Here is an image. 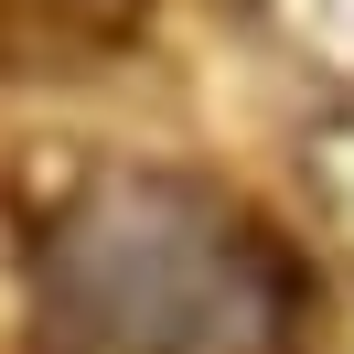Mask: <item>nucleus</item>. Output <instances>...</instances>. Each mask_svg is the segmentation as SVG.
<instances>
[{
	"label": "nucleus",
	"mask_w": 354,
	"mask_h": 354,
	"mask_svg": "<svg viewBox=\"0 0 354 354\" xmlns=\"http://www.w3.org/2000/svg\"><path fill=\"white\" fill-rule=\"evenodd\" d=\"M44 354H301L311 268L194 172H97L32 258Z\"/></svg>",
	"instance_id": "nucleus-1"
},
{
	"label": "nucleus",
	"mask_w": 354,
	"mask_h": 354,
	"mask_svg": "<svg viewBox=\"0 0 354 354\" xmlns=\"http://www.w3.org/2000/svg\"><path fill=\"white\" fill-rule=\"evenodd\" d=\"M301 194H311V215L354 247V118H333V129L301 140Z\"/></svg>",
	"instance_id": "nucleus-2"
},
{
	"label": "nucleus",
	"mask_w": 354,
	"mask_h": 354,
	"mask_svg": "<svg viewBox=\"0 0 354 354\" xmlns=\"http://www.w3.org/2000/svg\"><path fill=\"white\" fill-rule=\"evenodd\" d=\"M268 22L301 54H333V75H354V0H268Z\"/></svg>",
	"instance_id": "nucleus-3"
}]
</instances>
